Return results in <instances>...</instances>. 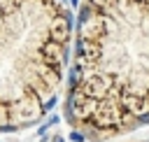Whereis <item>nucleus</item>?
<instances>
[{"label": "nucleus", "mask_w": 149, "mask_h": 142, "mask_svg": "<svg viewBox=\"0 0 149 142\" xmlns=\"http://www.w3.org/2000/svg\"><path fill=\"white\" fill-rule=\"evenodd\" d=\"M63 114L100 142L149 126V0H84Z\"/></svg>", "instance_id": "f257e3e1"}, {"label": "nucleus", "mask_w": 149, "mask_h": 142, "mask_svg": "<svg viewBox=\"0 0 149 142\" xmlns=\"http://www.w3.org/2000/svg\"><path fill=\"white\" fill-rule=\"evenodd\" d=\"M72 30L68 0H0V133L30 128L54 109Z\"/></svg>", "instance_id": "f03ea898"}, {"label": "nucleus", "mask_w": 149, "mask_h": 142, "mask_svg": "<svg viewBox=\"0 0 149 142\" xmlns=\"http://www.w3.org/2000/svg\"><path fill=\"white\" fill-rule=\"evenodd\" d=\"M70 140H72V142H84V140H86V135H84L79 128H72V133H70Z\"/></svg>", "instance_id": "7ed1b4c3"}, {"label": "nucleus", "mask_w": 149, "mask_h": 142, "mask_svg": "<svg viewBox=\"0 0 149 142\" xmlns=\"http://www.w3.org/2000/svg\"><path fill=\"white\" fill-rule=\"evenodd\" d=\"M51 142H63V137H61V135H54V137H51Z\"/></svg>", "instance_id": "20e7f679"}, {"label": "nucleus", "mask_w": 149, "mask_h": 142, "mask_svg": "<svg viewBox=\"0 0 149 142\" xmlns=\"http://www.w3.org/2000/svg\"><path fill=\"white\" fill-rule=\"evenodd\" d=\"M68 2H70L72 7H77V5H79V0H68Z\"/></svg>", "instance_id": "39448f33"}]
</instances>
